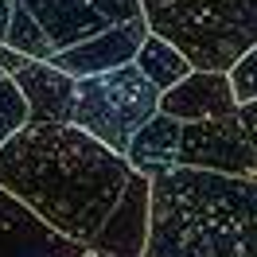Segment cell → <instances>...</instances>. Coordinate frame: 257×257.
Listing matches in <instances>:
<instances>
[{
	"label": "cell",
	"instance_id": "ffe728a7",
	"mask_svg": "<svg viewBox=\"0 0 257 257\" xmlns=\"http://www.w3.org/2000/svg\"><path fill=\"white\" fill-rule=\"evenodd\" d=\"M86 253H90V249H86ZM90 257H94V253H90Z\"/></svg>",
	"mask_w": 257,
	"mask_h": 257
},
{
	"label": "cell",
	"instance_id": "e0dca14e",
	"mask_svg": "<svg viewBox=\"0 0 257 257\" xmlns=\"http://www.w3.org/2000/svg\"><path fill=\"white\" fill-rule=\"evenodd\" d=\"M238 117H241V125L249 128V141H253V152H257V101L238 105Z\"/></svg>",
	"mask_w": 257,
	"mask_h": 257
},
{
	"label": "cell",
	"instance_id": "3957f363",
	"mask_svg": "<svg viewBox=\"0 0 257 257\" xmlns=\"http://www.w3.org/2000/svg\"><path fill=\"white\" fill-rule=\"evenodd\" d=\"M145 20L203 70H230L257 43V0H164L145 8Z\"/></svg>",
	"mask_w": 257,
	"mask_h": 257
},
{
	"label": "cell",
	"instance_id": "d6986e66",
	"mask_svg": "<svg viewBox=\"0 0 257 257\" xmlns=\"http://www.w3.org/2000/svg\"><path fill=\"white\" fill-rule=\"evenodd\" d=\"M141 4H145V8H152V4H164V0H141Z\"/></svg>",
	"mask_w": 257,
	"mask_h": 257
},
{
	"label": "cell",
	"instance_id": "8992f818",
	"mask_svg": "<svg viewBox=\"0 0 257 257\" xmlns=\"http://www.w3.org/2000/svg\"><path fill=\"white\" fill-rule=\"evenodd\" d=\"M16 4L43 28L55 51L74 47L82 39L145 12L141 0H16Z\"/></svg>",
	"mask_w": 257,
	"mask_h": 257
},
{
	"label": "cell",
	"instance_id": "9a60e30c",
	"mask_svg": "<svg viewBox=\"0 0 257 257\" xmlns=\"http://www.w3.org/2000/svg\"><path fill=\"white\" fill-rule=\"evenodd\" d=\"M24 121H28V105H24L20 86L8 78V74H0V145L8 141Z\"/></svg>",
	"mask_w": 257,
	"mask_h": 257
},
{
	"label": "cell",
	"instance_id": "4fadbf2b",
	"mask_svg": "<svg viewBox=\"0 0 257 257\" xmlns=\"http://www.w3.org/2000/svg\"><path fill=\"white\" fill-rule=\"evenodd\" d=\"M133 63L141 66V74H145L156 90H168V86H176L187 70H191V63H187V55L176 47V43H168L164 35H156L152 28H148V35L141 39V47H137V55H133Z\"/></svg>",
	"mask_w": 257,
	"mask_h": 257
},
{
	"label": "cell",
	"instance_id": "5b68a950",
	"mask_svg": "<svg viewBox=\"0 0 257 257\" xmlns=\"http://www.w3.org/2000/svg\"><path fill=\"white\" fill-rule=\"evenodd\" d=\"M176 160L187 168H210V172H230V176H253L257 172L253 141H249V128L241 125L238 109L183 121Z\"/></svg>",
	"mask_w": 257,
	"mask_h": 257
},
{
	"label": "cell",
	"instance_id": "52a82bcc",
	"mask_svg": "<svg viewBox=\"0 0 257 257\" xmlns=\"http://www.w3.org/2000/svg\"><path fill=\"white\" fill-rule=\"evenodd\" d=\"M145 238H148V176L133 172L121 199L113 203V210L97 226V234L90 238L86 249L94 257H141Z\"/></svg>",
	"mask_w": 257,
	"mask_h": 257
},
{
	"label": "cell",
	"instance_id": "9c48e42d",
	"mask_svg": "<svg viewBox=\"0 0 257 257\" xmlns=\"http://www.w3.org/2000/svg\"><path fill=\"white\" fill-rule=\"evenodd\" d=\"M86 245L55 234L0 187V257H82Z\"/></svg>",
	"mask_w": 257,
	"mask_h": 257
},
{
	"label": "cell",
	"instance_id": "7a4b0ae2",
	"mask_svg": "<svg viewBox=\"0 0 257 257\" xmlns=\"http://www.w3.org/2000/svg\"><path fill=\"white\" fill-rule=\"evenodd\" d=\"M141 257H257V172L176 164L152 176Z\"/></svg>",
	"mask_w": 257,
	"mask_h": 257
},
{
	"label": "cell",
	"instance_id": "ba28073f",
	"mask_svg": "<svg viewBox=\"0 0 257 257\" xmlns=\"http://www.w3.org/2000/svg\"><path fill=\"white\" fill-rule=\"evenodd\" d=\"M148 35V20L145 12L133 20H121L105 32L82 39L74 47H63L51 55V63L66 70L70 78H86V74H97V70H109V66H121V63H133V55L141 47V39Z\"/></svg>",
	"mask_w": 257,
	"mask_h": 257
},
{
	"label": "cell",
	"instance_id": "6da1fadb",
	"mask_svg": "<svg viewBox=\"0 0 257 257\" xmlns=\"http://www.w3.org/2000/svg\"><path fill=\"white\" fill-rule=\"evenodd\" d=\"M128 176L133 164L121 152L70 121H24L0 145V187L43 226L82 245L105 222Z\"/></svg>",
	"mask_w": 257,
	"mask_h": 257
},
{
	"label": "cell",
	"instance_id": "ac0fdd59",
	"mask_svg": "<svg viewBox=\"0 0 257 257\" xmlns=\"http://www.w3.org/2000/svg\"><path fill=\"white\" fill-rule=\"evenodd\" d=\"M16 0H0V43H4V28H8V12H12Z\"/></svg>",
	"mask_w": 257,
	"mask_h": 257
},
{
	"label": "cell",
	"instance_id": "7c38bea8",
	"mask_svg": "<svg viewBox=\"0 0 257 257\" xmlns=\"http://www.w3.org/2000/svg\"><path fill=\"white\" fill-rule=\"evenodd\" d=\"M179 125L183 121H176L172 113L156 109L152 117H148L145 125L133 133V141H128L125 148V160L133 164V172H141V176H160V172H168V168H176V148H179Z\"/></svg>",
	"mask_w": 257,
	"mask_h": 257
},
{
	"label": "cell",
	"instance_id": "2e32d148",
	"mask_svg": "<svg viewBox=\"0 0 257 257\" xmlns=\"http://www.w3.org/2000/svg\"><path fill=\"white\" fill-rule=\"evenodd\" d=\"M226 74H230V90H234V97H238V105L257 101V43L241 51Z\"/></svg>",
	"mask_w": 257,
	"mask_h": 257
},
{
	"label": "cell",
	"instance_id": "44dd1931",
	"mask_svg": "<svg viewBox=\"0 0 257 257\" xmlns=\"http://www.w3.org/2000/svg\"><path fill=\"white\" fill-rule=\"evenodd\" d=\"M82 257H90V253H82Z\"/></svg>",
	"mask_w": 257,
	"mask_h": 257
},
{
	"label": "cell",
	"instance_id": "8fae6325",
	"mask_svg": "<svg viewBox=\"0 0 257 257\" xmlns=\"http://www.w3.org/2000/svg\"><path fill=\"white\" fill-rule=\"evenodd\" d=\"M160 109L172 113L176 121H199V117H214V113L238 109V97L230 90V74L226 70L191 66L176 86L160 90Z\"/></svg>",
	"mask_w": 257,
	"mask_h": 257
},
{
	"label": "cell",
	"instance_id": "277c9868",
	"mask_svg": "<svg viewBox=\"0 0 257 257\" xmlns=\"http://www.w3.org/2000/svg\"><path fill=\"white\" fill-rule=\"evenodd\" d=\"M160 109V90L141 74L137 63H121L97 70L86 78H74V105L70 125L86 128L94 141L125 156L133 133Z\"/></svg>",
	"mask_w": 257,
	"mask_h": 257
},
{
	"label": "cell",
	"instance_id": "5bb4252c",
	"mask_svg": "<svg viewBox=\"0 0 257 257\" xmlns=\"http://www.w3.org/2000/svg\"><path fill=\"white\" fill-rule=\"evenodd\" d=\"M4 43L8 47H16L20 55H32V59H51L55 47H51V39L43 35V28L35 24L20 4H12V12H8V28H4Z\"/></svg>",
	"mask_w": 257,
	"mask_h": 257
},
{
	"label": "cell",
	"instance_id": "30bf717a",
	"mask_svg": "<svg viewBox=\"0 0 257 257\" xmlns=\"http://www.w3.org/2000/svg\"><path fill=\"white\" fill-rule=\"evenodd\" d=\"M8 78L20 86V94H24V105H28V121H55V125H63L70 121V105H74V78L59 70V66L51 63V59H24L20 63L16 74H8Z\"/></svg>",
	"mask_w": 257,
	"mask_h": 257
}]
</instances>
